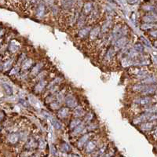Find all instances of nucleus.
Wrapping results in <instances>:
<instances>
[{"mask_svg": "<svg viewBox=\"0 0 157 157\" xmlns=\"http://www.w3.org/2000/svg\"><path fill=\"white\" fill-rule=\"evenodd\" d=\"M146 86V85H143V84H137L134 85V86H133V90L134 91H141L144 89V87Z\"/></svg>", "mask_w": 157, "mask_h": 157, "instance_id": "2f4dec72", "label": "nucleus"}, {"mask_svg": "<svg viewBox=\"0 0 157 157\" xmlns=\"http://www.w3.org/2000/svg\"><path fill=\"white\" fill-rule=\"evenodd\" d=\"M43 64L42 62L37 63V64L31 69V75H32V76H37V75L39 74V72H41L42 69H43Z\"/></svg>", "mask_w": 157, "mask_h": 157, "instance_id": "9d476101", "label": "nucleus"}, {"mask_svg": "<svg viewBox=\"0 0 157 157\" xmlns=\"http://www.w3.org/2000/svg\"><path fill=\"white\" fill-rule=\"evenodd\" d=\"M0 59H1V58H0Z\"/></svg>", "mask_w": 157, "mask_h": 157, "instance_id": "a18cd8bd", "label": "nucleus"}, {"mask_svg": "<svg viewBox=\"0 0 157 157\" xmlns=\"http://www.w3.org/2000/svg\"><path fill=\"white\" fill-rule=\"evenodd\" d=\"M92 9H93V4L89 2L86 3L83 5V8H82V15H88L89 13L92 12Z\"/></svg>", "mask_w": 157, "mask_h": 157, "instance_id": "ddd939ff", "label": "nucleus"}, {"mask_svg": "<svg viewBox=\"0 0 157 157\" xmlns=\"http://www.w3.org/2000/svg\"><path fill=\"white\" fill-rule=\"evenodd\" d=\"M97 147V141L94 140H91L89 141L86 144V147H85V150L86 153H90L92 152H94V149Z\"/></svg>", "mask_w": 157, "mask_h": 157, "instance_id": "0eeeda50", "label": "nucleus"}, {"mask_svg": "<svg viewBox=\"0 0 157 157\" xmlns=\"http://www.w3.org/2000/svg\"><path fill=\"white\" fill-rule=\"evenodd\" d=\"M152 102V98L148 97H140L134 100V103L140 104V105H148Z\"/></svg>", "mask_w": 157, "mask_h": 157, "instance_id": "1a4fd4ad", "label": "nucleus"}, {"mask_svg": "<svg viewBox=\"0 0 157 157\" xmlns=\"http://www.w3.org/2000/svg\"><path fill=\"white\" fill-rule=\"evenodd\" d=\"M134 50L138 53H143L144 52V46L141 43L135 44L134 47Z\"/></svg>", "mask_w": 157, "mask_h": 157, "instance_id": "cd10ccee", "label": "nucleus"}, {"mask_svg": "<svg viewBox=\"0 0 157 157\" xmlns=\"http://www.w3.org/2000/svg\"><path fill=\"white\" fill-rule=\"evenodd\" d=\"M154 127V124L152 122H144L141 125V129L143 131H148L152 130Z\"/></svg>", "mask_w": 157, "mask_h": 157, "instance_id": "aec40b11", "label": "nucleus"}, {"mask_svg": "<svg viewBox=\"0 0 157 157\" xmlns=\"http://www.w3.org/2000/svg\"><path fill=\"white\" fill-rule=\"evenodd\" d=\"M45 12H46V7L43 4H39L38 6L37 9H36V16L38 17H43L45 15Z\"/></svg>", "mask_w": 157, "mask_h": 157, "instance_id": "a211bd4d", "label": "nucleus"}, {"mask_svg": "<svg viewBox=\"0 0 157 157\" xmlns=\"http://www.w3.org/2000/svg\"><path fill=\"white\" fill-rule=\"evenodd\" d=\"M83 129H84V125L80 123L79 125L77 126L73 130V134H78L81 133V132L83 130Z\"/></svg>", "mask_w": 157, "mask_h": 157, "instance_id": "c85d7f7f", "label": "nucleus"}, {"mask_svg": "<svg viewBox=\"0 0 157 157\" xmlns=\"http://www.w3.org/2000/svg\"><path fill=\"white\" fill-rule=\"evenodd\" d=\"M93 118H94V115H93V113H87L86 115V116H85V121L86 122H90V121H91L92 119H93Z\"/></svg>", "mask_w": 157, "mask_h": 157, "instance_id": "c9c22d12", "label": "nucleus"}, {"mask_svg": "<svg viewBox=\"0 0 157 157\" xmlns=\"http://www.w3.org/2000/svg\"><path fill=\"white\" fill-rule=\"evenodd\" d=\"M65 104L69 108H75L77 105V100L74 96L69 95L65 98Z\"/></svg>", "mask_w": 157, "mask_h": 157, "instance_id": "20e7f679", "label": "nucleus"}, {"mask_svg": "<svg viewBox=\"0 0 157 157\" xmlns=\"http://www.w3.org/2000/svg\"><path fill=\"white\" fill-rule=\"evenodd\" d=\"M150 34L152 35L154 38H156V30H154V31H151Z\"/></svg>", "mask_w": 157, "mask_h": 157, "instance_id": "ea45409f", "label": "nucleus"}, {"mask_svg": "<svg viewBox=\"0 0 157 157\" xmlns=\"http://www.w3.org/2000/svg\"><path fill=\"white\" fill-rule=\"evenodd\" d=\"M38 145L37 141L34 138H28V141L25 144V149H27L28 151H30L31 149H33Z\"/></svg>", "mask_w": 157, "mask_h": 157, "instance_id": "423d86ee", "label": "nucleus"}, {"mask_svg": "<svg viewBox=\"0 0 157 157\" xmlns=\"http://www.w3.org/2000/svg\"><path fill=\"white\" fill-rule=\"evenodd\" d=\"M143 21L147 23H152V22H155L156 21V13H150L148 15L144 16L143 17Z\"/></svg>", "mask_w": 157, "mask_h": 157, "instance_id": "4be33fe9", "label": "nucleus"}, {"mask_svg": "<svg viewBox=\"0 0 157 157\" xmlns=\"http://www.w3.org/2000/svg\"><path fill=\"white\" fill-rule=\"evenodd\" d=\"M18 72H19V68L18 67H15V68H13V69L10 71V72H9V75H15V74H17Z\"/></svg>", "mask_w": 157, "mask_h": 157, "instance_id": "4c0bfd02", "label": "nucleus"}, {"mask_svg": "<svg viewBox=\"0 0 157 157\" xmlns=\"http://www.w3.org/2000/svg\"><path fill=\"white\" fill-rule=\"evenodd\" d=\"M90 31V28L89 27H83V28H80V30L78 32V38H86L89 35V32Z\"/></svg>", "mask_w": 157, "mask_h": 157, "instance_id": "f3484780", "label": "nucleus"}, {"mask_svg": "<svg viewBox=\"0 0 157 157\" xmlns=\"http://www.w3.org/2000/svg\"><path fill=\"white\" fill-rule=\"evenodd\" d=\"M0 31H1V29H0Z\"/></svg>", "mask_w": 157, "mask_h": 157, "instance_id": "c03bdc74", "label": "nucleus"}, {"mask_svg": "<svg viewBox=\"0 0 157 157\" xmlns=\"http://www.w3.org/2000/svg\"><path fill=\"white\" fill-rule=\"evenodd\" d=\"M100 28L99 26H96L94 28L90 29V31L89 32V38H90V39L91 41L95 40L98 37V35L100 34Z\"/></svg>", "mask_w": 157, "mask_h": 157, "instance_id": "7ed1b4c3", "label": "nucleus"}, {"mask_svg": "<svg viewBox=\"0 0 157 157\" xmlns=\"http://www.w3.org/2000/svg\"><path fill=\"white\" fill-rule=\"evenodd\" d=\"M141 94L143 95H149V94H156V86H146L141 90Z\"/></svg>", "mask_w": 157, "mask_h": 157, "instance_id": "9b49d317", "label": "nucleus"}, {"mask_svg": "<svg viewBox=\"0 0 157 157\" xmlns=\"http://www.w3.org/2000/svg\"><path fill=\"white\" fill-rule=\"evenodd\" d=\"M46 86H47V81H45L43 79L40 80L37 84L35 85V91L36 93H41L44 90V88L46 87Z\"/></svg>", "mask_w": 157, "mask_h": 157, "instance_id": "2eb2a0df", "label": "nucleus"}, {"mask_svg": "<svg viewBox=\"0 0 157 157\" xmlns=\"http://www.w3.org/2000/svg\"><path fill=\"white\" fill-rule=\"evenodd\" d=\"M0 131H1V126H0Z\"/></svg>", "mask_w": 157, "mask_h": 157, "instance_id": "37998d69", "label": "nucleus"}, {"mask_svg": "<svg viewBox=\"0 0 157 157\" xmlns=\"http://www.w3.org/2000/svg\"><path fill=\"white\" fill-rule=\"evenodd\" d=\"M4 118V113L3 112H0V121H2Z\"/></svg>", "mask_w": 157, "mask_h": 157, "instance_id": "a19ab883", "label": "nucleus"}, {"mask_svg": "<svg viewBox=\"0 0 157 157\" xmlns=\"http://www.w3.org/2000/svg\"><path fill=\"white\" fill-rule=\"evenodd\" d=\"M33 64V61L30 58L25 59L21 63V69L22 70H28L31 67Z\"/></svg>", "mask_w": 157, "mask_h": 157, "instance_id": "6ab92c4d", "label": "nucleus"}, {"mask_svg": "<svg viewBox=\"0 0 157 157\" xmlns=\"http://www.w3.org/2000/svg\"><path fill=\"white\" fill-rule=\"evenodd\" d=\"M144 9L145 10L148 11V12H152V11H154V13H156V8H155V6H151V5H146V6H144Z\"/></svg>", "mask_w": 157, "mask_h": 157, "instance_id": "f704fd0d", "label": "nucleus"}, {"mask_svg": "<svg viewBox=\"0 0 157 157\" xmlns=\"http://www.w3.org/2000/svg\"><path fill=\"white\" fill-rule=\"evenodd\" d=\"M83 114H84V111L82 108H76L75 110V112H74V116L75 117H81V116H83Z\"/></svg>", "mask_w": 157, "mask_h": 157, "instance_id": "7c9ffc66", "label": "nucleus"}, {"mask_svg": "<svg viewBox=\"0 0 157 157\" xmlns=\"http://www.w3.org/2000/svg\"><path fill=\"white\" fill-rule=\"evenodd\" d=\"M7 138H8V141L10 144H15L18 142L20 138H21V134L17 133V132H13V133L8 135Z\"/></svg>", "mask_w": 157, "mask_h": 157, "instance_id": "f03ea898", "label": "nucleus"}, {"mask_svg": "<svg viewBox=\"0 0 157 157\" xmlns=\"http://www.w3.org/2000/svg\"><path fill=\"white\" fill-rule=\"evenodd\" d=\"M20 48V43L16 40H12L9 45V50L11 53H16Z\"/></svg>", "mask_w": 157, "mask_h": 157, "instance_id": "dca6fc26", "label": "nucleus"}, {"mask_svg": "<svg viewBox=\"0 0 157 157\" xmlns=\"http://www.w3.org/2000/svg\"><path fill=\"white\" fill-rule=\"evenodd\" d=\"M50 106H51V108H52L53 109H57L60 107V103L59 102H57V101H53V102L51 103Z\"/></svg>", "mask_w": 157, "mask_h": 157, "instance_id": "e433bc0d", "label": "nucleus"}, {"mask_svg": "<svg viewBox=\"0 0 157 157\" xmlns=\"http://www.w3.org/2000/svg\"><path fill=\"white\" fill-rule=\"evenodd\" d=\"M90 134H86L82 137L79 138V140L78 141V143H77V146H78L79 148H82V147H84L86 144L87 143L88 141H89V138H90Z\"/></svg>", "mask_w": 157, "mask_h": 157, "instance_id": "6e6552de", "label": "nucleus"}, {"mask_svg": "<svg viewBox=\"0 0 157 157\" xmlns=\"http://www.w3.org/2000/svg\"><path fill=\"white\" fill-rule=\"evenodd\" d=\"M69 115V109L68 108H62L58 111L57 116L61 119H65Z\"/></svg>", "mask_w": 157, "mask_h": 157, "instance_id": "412c9836", "label": "nucleus"}, {"mask_svg": "<svg viewBox=\"0 0 157 157\" xmlns=\"http://www.w3.org/2000/svg\"><path fill=\"white\" fill-rule=\"evenodd\" d=\"M141 41L143 42V43H144V45H146V46H148V47H150L151 46L150 42L147 39H144V37H141Z\"/></svg>", "mask_w": 157, "mask_h": 157, "instance_id": "58836bf2", "label": "nucleus"}, {"mask_svg": "<svg viewBox=\"0 0 157 157\" xmlns=\"http://www.w3.org/2000/svg\"><path fill=\"white\" fill-rule=\"evenodd\" d=\"M61 3H62V6L65 9H70L72 6H73V4L75 3L72 2V1H65Z\"/></svg>", "mask_w": 157, "mask_h": 157, "instance_id": "c756f323", "label": "nucleus"}, {"mask_svg": "<svg viewBox=\"0 0 157 157\" xmlns=\"http://www.w3.org/2000/svg\"><path fill=\"white\" fill-rule=\"evenodd\" d=\"M152 114H150V113H143V114H141V116H138V118H136V119L134 120V123L135 124H139V123H143V122H146V121H149V119H150V117Z\"/></svg>", "mask_w": 157, "mask_h": 157, "instance_id": "f257e3e1", "label": "nucleus"}, {"mask_svg": "<svg viewBox=\"0 0 157 157\" xmlns=\"http://www.w3.org/2000/svg\"><path fill=\"white\" fill-rule=\"evenodd\" d=\"M115 53H116V49L113 47H111L108 50L106 53H105L104 59L106 60V61H111V60H112V58L115 56Z\"/></svg>", "mask_w": 157, "mask_h": 157, "instance_id": "4468645a", "label": "nucleus"}, {"mask_svg": "<svg viewBox=\"0 0 157 157\" xmlns=\"http://www.w3.org/2000/svg\"><path fill=\"white\" fill-rule=\"evenodd\" d=\"M112 25V20L111 19H108L106 20L104 22L103 25L101 26V31H103V32H106L108 30V28Z\"/></svg>", "mask_w": 157, "mask_h": 157, "instance_id": "5701e85b", "label": "nucleus"}, {"mask_svg": "<svg viewBox=\"0 0 157 157\" xmlns=\"http://www.w3.org/2000/svg\"><path fill=\"white\" fill-rule=\"evenodd\" d=\"M12 63H13V60H9L7 61L6 63H4L3 65V69L4 70H8V69H10V67L12 66Z\"/></svg>", "mask_w": 157, "mask_h": 157, "instance_id": "72a5a7b5", "label": "nucleus"}, {"mask_svg": "<svg viewBox=\"0 0 157 157\" xmlns=\"http://www.w3.org/2000/svg\"><path fill=\"white\" fill-rule=\"evenodd\" d=\"M127 42H128V39L126 37L122 36V37L119 38V39L115 43V47L114 48L117 49V50H120V49H122V48L125 47L126 43H127Z\"/></svg>", "mask_w": 157, "mask_h": 157, "instance_id": "39448f33", "label": "nucleus"}, {"mask_svg": "<svg viewBox=\"0 0 157 157\" xmlns=\"http://www.w3.org/2000/svg\"><path fill=\"white\" fill-rule=\"evenodd\" d=\"M3 87L4 89V90L6 92V94L7 95H12L13 94V89L12 87L7 83H3Z\"/></svg>", "mask_w": 157, "mask_h": 157, "instance_id": "a878e982", "label": "nucleus"}, {"mask_svg": "<svg viewBox=\"0 0 157 157\" xmlns=\"http://www.w3.org/2000/svg\"><path fill=\"white\" fill-rule=\"evenodd\" d=\"M81 123V120L79 119H72V121H71V122H70V129L71 130H74V129L78 125H79Z\"/></svg>", "mask_w": 157, "mask_h": 157, "instance_id": "393cba45", "label": "nucleus"}, {"mask_svg": "<svg viewBox=\"0 0 157 157\" xmlns=\"http://www.w3.org/2000/svg\"><path fill=\"white\" fill-rule=\"evenodd\" d=\"M70 157H79V156H77V155H75V154H72Z\"/></svg>", "mask_w": 157, "mask_h": 157, "instance_id": "79ce46f5", "label": "nucleus"}, {"mask_svg": "<svg viewBox=\"0 0 157 157\" xmlns=\"http://www.w3.org/2000/svg\"><path fill=\"white\" fill-rule=\"evenodd\" d=\"M156 83V77L152 75H146L144 78H142V84L148 86V84Z\"/></svg>", "mask_w": 157, "mask_h": 157, "instance_id": "f8f14e48", "label": "nucleus"}, {"mask_svg": "<svg viewBox=\"0 0 157 157\" xmlns=\"http://www.w3.org/2000/svg\"><path fill=\"white\" fill-rule=\"evenodd\" d=\"M61 150L64 152H71L72 148H71V147H70V145L69 144L64 142V143L61 144Z\"/></svg>", "mask_w": 157, "mask_h": 157, "instance_id": "bb28decb", "label": "nucleus"}, {"mask_svg": "<svg viewBox=\"0 0 157 157\" xmlns=\"http://www.w3.org/2000/svg\"><path fill=\"white\" fill-rule=\"evenodd\" d=\"M156 25H152V24H149V23H148V24H144V25H142L141 26V29H143V30H148V29H150V28H152L154 27H156L155 26Z\"/></svg>", "mask_w": 157, "mask_h": 157, "instance_id": "473e14b6", "label": "nucleus"}, {"mask_svg": "<svg viewBox=\"0 0 157 157\" xmlns=\"http://www.w3.org/2000/svg\"><path fill=\"white\" fill-rule=\"evenodd\" d=\"M50 122L52 123V125L53 126V127L56 129V130H60L61 128V123L57 120V119H54L53 117H51L50 119Z\"/></svg>", "mask_w": 157, "mask_h": 157, "instance_id": "b1692460", "label": "nucleus"}]
</instances>
